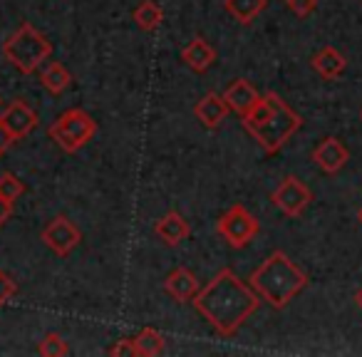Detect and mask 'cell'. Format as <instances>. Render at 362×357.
<instances>
[{
    "label": "cell",
    "mask_w": 362,
    "mask_h": 357,
    "mask_svg": "<svg viewBox=\"0 0 362 357\" xmlns=\"http://www.w3.org/2000/svg\"><path fill=\"white\" fill-rule=\"evenodd\" d=\"M258 231H261V223L243 204H233L216 221V233L231 248H246L258 236Z\"/></svg>",
    "instance_id": "cell-6"
},
{
    "label": "cell",
    "mask_w": 362,
    "mask_h": 357,
    "mask_svg": "<svg viewBox=\"0 0 362 357\" xmlns=\"http://www.w3.org/2000/svg\"><path fill=\"white\" fill-rule=\"evenodd\" d=\"M132 21L136 23L139 30L154 33L164 23V11H161V6L156 0H141L139 6L134 8V13H132Z\"/></svg>",
    "instance_id": "cell-19"
},
{
    "label": "cell",
    "mask_w": 362,
    "mask_h": 357,
    "mask_svg": "<svg viewBox=\"0 0 362 357\" xmlns=\"http://www.w3.org/2000/svg\"><path fill=\"white\" fill-rule=\"evenodd\" d=\"M357 221H360V223H362V209H360V213H357Z\"/></svg>",
    "instance_id": "cell-29"
},
{
    "label": "cell",
    "mask_w": 362,
    "mask_h": 357,
    "mask_svg": "<svg viewBox=\"0 0 362 357\" xmlns=\"http://www.w3.org/2000/svg\"><path fill=\"white\" fill-rule=\"evenodd\" d=\"M16 295H18V281L13 276H8L6 271H0V308L8 305Z\"/></svg>",
    "instance_id": "cell-23"
},
{
    "label": "cell",
    "mask_w": 362,
    "mask_h": 357,
    "mask_svg": "<svg viewBox=\"0 0 362 357\" xmlns=\"http://www.w3.org/2000/svg\"><path fill=\"white\" fill-rule=\"evenodd\" d=\"M271 201L281 213H286V216H291V218H298L310 206L313 192L298 179V176H286L276 187V192L271 194Z\"/></svg>",
    "instance_id": "cell-7"
},
{
    "label": "cell",
    "mask_w": 362,
    "mask_h": 357,
    "mask_svg": "<svg viewBox=\"0 0 362 357\" xmlns=\"http://www.w3.org/2000/svg\"><path fill=\"white\" fill-rule=\"evenodd\" d=\"M23 194H25V184H23V179H18L13 171L0 174V197L6 199V201L16 204Z\"/></svg>",
    "instance_id": "cell-22"
},
{
    "label": "cell",
    "mask_w": 362,
    "mask_h": 357,
    "mask_svg": "<svg viewBox=\"0 0 362 357\" xmlns=\"http://www.w3.org/2000/svg\"><path fill=\"white\" fill-rule=\"evenodd\" d=\"M37 352L45 357H65V355H70V345H67L65 337L57 335V332H47L40 340V345H37Z\"/></svg>",
    "instance_id": "cell-21"
},
{
    "label": "cell",
    "mask_w": 362,
    "mask_h": 357,
    "mask_svg": "<svg viewBox=\"0 0 362 357\" xmlns=\"http://www.w3.org/2000/svg\"><path fill=\"white\" fill-rule=\"evenodd\" d=\"M313 161L317 164V169L332 176L345 169V164L350 161V149H347L345 141L337 139V136H325V139H320V144L313 149Z\"/></svg>",
    "instance_id": "cell-10"
},
{
    "label": "cell",
    "mask_w": 362,
    "mask_h": 357,
    "mask_svg": "<svg viewBox=\"0 0 362 357\" xmlns=\"http://www.w3.org/2000/svg\"><path fill=\"white\" fill-rule=\"evenodd\" d=\"M194 308L221 337H233L258 310L261 298L231 268H221L194 298Z\"/></svg>",
    "instance_id": "cell-1"
},
{
    "label": "cell",
    "mask_w": 362,
    "mask_h": 357,
    "mask_svg": "<svg viewBox=\"0 0 362 357\" xmlns=\"http://www.w3.org/2000/svg\"><path fill=\"white\" fill-rule=\"evenodd\" d=\"M228 112H231V110H228L223 95H216V92H209V95H204L202 100L197 102V107H194V115H197V119L202 122L206 129H218V127H221V122L226 119Z\"/></svg>",
    "instance_id": "cell-15"
},
{
    "label": "cell",
    "mask_w": 362,
    "mask_h": 357,
    "mask_svg": "<svg viewBox=\"0 0 362 357\" xmlns=\"http://www.w3.org/2000/svg\"><path fill=\"white\" fill-rule=\"evenodd\" d=\"M47 134H50V139L55 141L62 151L75 154V151H80L82 146L90 144V139L97 134V122L92 119L85 110H77L75 107V110L62 112V115L50 124Z\"/></svg>",
    "instance_id": "cell-5"
},
{
    "label": "cell",
    "mask_w": 362,
    "mask_h": 357,
    "mask_svg": "<svg viewBox=\"0 0 362 357\" xmlns=\"http://www.w3.org/2000/svg\"><path fill=\"white\" fill-rule=\"evenodd\" d=\"M107 352H110V355H117V357H136L134 340H132V337H122V340H117Z\"/></svg>",
    "instance_id": "cell-25"
},
{
    "label": "cell",
    "mask_w": 362,
    "mask_h": 357,
    "mask_svg": "<svg viewBox=\"0 0 362 357\" xmlns=\"http://www.w3.org/2000/svg\"><path fill=\"white\" fill-rule=\"evenodd\" d=\"M52 55V42L40 30L23 23L6 42H3V57L16 67L21 75H33L47 62Z\"/></svg>",
    "instance_id": "cell-4"
},
{
    "label": "cell",
    "mask_w": 362,
    "mask_h": 357,
    "mask_svg": "<svg viewBox=\"0 0 362 357\" xmlns=\"http://www.w3.org/2000/svg\"><path fill=\"white\" fill-rule=\"evenodd\" d=\"M164 291H166V295H169L171 300H176V303H192L194 298H197V293L202 291V286H199L197 276H194L189 268L179 266V268H174L169 276H166Z\"/></svg>",
    "instance_id": "cell-12"
},
{
    "label": "cell",
    "mask_w": 362,
    "mask_h": 357,
    "mask_svg": "<svg viewBox=\"0 0 362 357\" xmlns=\"http://www.w3.org/2000/svg\"><path fill=\"white\" fill-rule=\"evenodd\" d=\"M132 340H134V350L139 357H156V355H164L166 350L164 335L159 330H154V327H141Z\"/></svg>",
    "instance_id": "cell-20"
},
{
    "label": "cell",
    "mask_w": 362,
    "mask_h": 357,
    "mask_svg": "<svg viewBox=\"0 0 362 357\" xmlns=\"http://www.w3.org/2000/svg\"><path fill=\"white\" fill-rule=\"evenodd\" d=\"M181 60L187 62L189 70H194L197 75H204V72H209L214 65H216L218 52L214 50V45L206 40V37L197 35L192 42L184 45V50H181Z\"/></svg>",
    "instance_id": "cell-11"
},
{
    "label": "cell",
    "mask_w": 362,
    "mask_h": 357,
    "mask_svg": "<svg viewBox=\"0 0 362 357\" xmlns=\"http://www.w3.org/2000/svg\"><path fill=\"white\" fill-rule=\"evenodd\" d=\"M360 117H362V112H360Z\"/></svg>",
    "instance_id": "cell-30"
},
{
    "label": "cell",
    "mask_w": 362,
    "mask_h": 357,
    "mask_svg": "<svg viewBox=\"0 0 362 357\" xmlns=\"http://www.w3.org/2000/svg\"><path fill=\"white\" fill-rule=\"evenodd\" d=\"M13 144V136H11V131L6 129V124H3V119H0V156L6 154L8 151V146Z\"/></svg>",
    "instance_id": "cell-26"
},
{
    "label": "cell",
    "mask_w": 362,
    "mask_h": 357,
    "mask_svg": "<svg viewBox=\"0 0 362 357\" xmlns=\"http://www.w3.org/2000/svg\"><path fill=\"white\" fill-rule=\"evenodd\" d=\"M226 13L241 25H251L258 16L268 8V0H223Z\"/></svg>",
    "instance_id": "cell-18"
},
{
    "label": "cell",
    "mask_w": 362,
    "mask_h": 357,
    "mask_svg": "<svg viewBox=\"0 0 362 357\" xmlns=\"http://www.w3.org/2000/svg\"><path fill=\"white\" fill-rule=\"evenodd\" d=\"M13 206H16V204L6 201V199L0 197V228L6 226V221H8V218L13 216Z\"/></svg>",
    "instance_id": "cell-27"
},
{
    "label": "cell",
    "mask_w": 362,
    "mask_h": 357,
    "mask_svg": "<svg viewBox=\"0 0 362 357\" xmlns=\"http://www.w3.org/2000/svg\"><path fill=\"white\" fill-rule=\"evenodd\" d=\"M241 122L243 129L256 139V144L266 154H278L303 127V117L276 92L261 95L256 107L246 117H241Z\"/></svg>",
    "instance_id": "cell-2"
},
{
    "label": "cell",
    "mask_w": 362,
    "mask_h": 357,
    "mask_svg": "<svg viewBox=\"0 0 362 357\" xmlns=\"http://www.w3.org/2000/svg\"><path fill=\"white\" fill-rule=\"evenodd\" d=\"M154 233L164 246H179L189 238L192 228H189V221L181 213L169 211L154 223Z\"/></svg>",
    "instance_id": "cell-14"
},
{
    "label": "cell",
    "mask_w": 362,
    "mask_h": 357,
    "mask_svg": "<svg viewBox=\"0 0 362 357\" xmlns=\"http://www.w3.org/2000/svg\"><path fill=\"white\" fill-rule=\"evenodd\" d=\"M40 238L55 256L65 258L82 243V231L67 216H55L47 221L45 228H42Z\"/></svg>",
    "instance_id": "cell-8"
},
{
    "label": "cell",
    "mask_w": 362,
    "mask_h": 357,
    "mask_svg": "<svg viewBox=\"0 0 362 357\" xmlns=\"http://www.w3.org/2000/svg\"><path fill=\"white\" fill-rule=\"evenodd\" d=\"M355 303H357V308H360V310H362V288H360V291H357V295H355Z\"/></svg>",
    "instance_id": "cell-28"
},
{
    "label": "cell",
    "mask_w": 362,
    "mask_h": 357,
    "mask_svg": "<svg viewBox=\"0 0 362 357\" xmlns=\"http://www.w3.org/2000/svg\"><path fill=\"white\" fill-rule=\"evenodd\" d=\"M223 100H226L228 110L236 112L238 117H246L248 112L256 107V102L261 100V95H258V90L251 85V82L243 80V77H238V80H233L231 85L226 87Z\"/></svg>",
    "instance_id": "cell-13"
},
{
    "label": "cell",
    "mask_w": 362,
    "mask_h": 357,
    "mask_svg": "<svg viewBox=\"0 0 362 357\" xmlns=\"http://www.w3.org/2000/svg\"><path fill=\"white\" fill-rule=\"evenodd\" d=\"M248 286L271 308L283 310L308 286V273L283 251H273L248 278Z\"/></svg>",
    "instance_id": "cell-3"
},
{
    "label": "cell",
    "mask_w": 362,
    "mask_h": 357,
    "mask_svg": "<svg viewBox=\"0 0 362 357\" xmlns=\"http://www.w3.org/2000/svg\"><path fill=\"white\" fill-rule=\"evenodd\" d=\"M286 8L296 18H310L317 11V0H286Z\"/></svg>",
    "instance_id": "cell-24"
},
{
    "label": "cell",
    "mask_w": 362,
    "mask_h": 357,
    "mask_svg": "<svg viewBox=\"0 0 362 357\" xmlns=\"http://www.w3.org/2000/svg\"><path fill=\"white\" fill-rule=\"evenodd\" d=\"M0 119H3L6 129L11 131L13 141H21L37 127V112L25 100H16L0 112Z\"/></svg>",
    "instance_id": "cell-9"
},
{
    "label": "cell",
    "mask_w": 362,
    "mask_h": 357,
    "mask_svg": "<svg viewBox=\"0 0 362 357\" xmlns=\"http://www.w3.org/2000/svg\"><path fill=\"white\" fill-rule=\"evenodd\" d=\"M310 67L317 72V75L322 77V80L332 82L337 80V77L345 75L347 70V57L342 55L340 50H335V47H322V50H317L315 55L310 57Z\"/></svg>",
    "instance_id": "cell-16"
},
{
    "label": "cell",
    "mask_w": 362,
    "mask_h": 357,
    "mask_svg": "<svg viewBox=\"0 0 362 357\" xmlns=\"http://www.w3.org/2000/svg\"><path fill=\"white\" fill-rule=\"evenodd\" d=\"M37 80H40V85L45 87L50 95H55V97H60L62 92H65L67 87L72 85L70 70H67L62 62H47V65L42 67L40 72H37Z\"/></svg>",
    "instance_id": "cell-17"
}]
</instances>
